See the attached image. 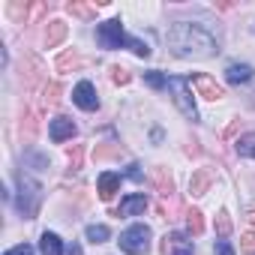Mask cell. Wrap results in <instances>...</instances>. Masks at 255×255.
I'll use <instances>...</instances> for the list:
<instances>
[{
    "instance_id": "obj_19",
    "label": "cell",
    "mask_w": 255,
    "mask_h": 255,
    "mask_svg": "<svg viewBox=\"0 0 255 255\" xmlns=\"http://www.w3.org/2000/svg\"><path fill=\"white\" fill-rule=\"evenodd\" d=\"M186 228L192 237H198L204 231V219H201V210H186Z\"/></svg>"
},
{
    "instance_id": "obj_15",
    "label": "cell",
    "mask_w": 255,
    "mask_h": 255,
    "mask_svg": "<svg viewBox=\"0 0 255 255\" xmlns=\"http://www.w3.org/2000/svg\"><path fill=\"white\" fill-rule=\"evenodd\" d=\"M39 249H42V255H63V243H60V237L51 234V231H45V234L39 237Z\"/></svg>"
},
{
    "instance_id": "obj_13",
    "label": "cell",
    "mask_w": 255,
    "mask_h": 255,
    "mask_svg": "<svg viewBox=\"0 0 255 255\" xmlns=\"http://www.w3.org/2000/svg\"><path fill=\"white\" fill-rule=\"evenodd\" d=\"M213 183V168H198L192 171V180H189V192L192 195H204Z\"/></svg>"
},
{
    "instance_id": "obj_27",
    "label": "cell",
    "mask_w": 255,
    "mask_h": 255,
    "mask_svg": "<svg viewBox=\"0 0 255 255\" xmlns=\"http://www.w3.org/2000/svg\"><path fill=\"white\" fill-rule=\"evenodd\" d=\"M240 249H243V252H255V234H252V231H246V234L240 237Z\"/></svg>"
},
{
    "instance_id": "obj_14",
    "label": "cell",
    "mask_w": 255,
    "mask_h": 255,
    "mask_svg": "<svg viewBox=\"0 0 255 255\" xmlns=\"http://www.w3.org/2000/svg\"><path fill=\"white\" fill-rule=\"evenodd\" d=\"M66 33H69V27L63 21H48V27H45V48H57L66 39Z\"/></svg>"
},
{
    "instance_id": "obj_4",
    "label": "cell",
    "mask_w": 255,
    "mask_h": 255,
    "mask_svg": "<svg viewBox=\"0 0 255 255\" xmlns=\"http://www.w3.org/2000/svg\"><path fill=\"white\" fill-rule=\"evenodd\" d=\"M168 90H171L174 105L180 108V114L189 117V120H195V117H198V108H195L192 93H189V78H183V75H171V78H168Z\"/></svg>"
},
{
    "instance_id": "obj_24",
    "label": "cell",
    "mask_w": 255,
    "mask_h": 255,
    "mask_svg": "<svg viewBox=\"0 0 255 255\" xmlns=\"http://www.w3.org/2000/svg\"><path fill=\"white\" fill-rule=\"evenodd\" d=\"M108 234H111V231H108L105 225H87V240H90V243H105Z\"/></svg>"
},
{
    "instance_id": "obj_34",
    "label": "cell",
    "mask_w": 255,
    "mask_h": 255,
    "mask_svg": "<svg viewBox=\"0 0 255 255\" xmlns=\"http://www.w3.org/2000/svg\"><path fill=\"white\" fill-rule=\"evenodd\" d=\"M249 222H255V210H252V213H249Z\"/></svg>"
},
{
    "instance_id": "obj_11",
    "label": "cell",
    "mask_w": 255,
    "mask_h": 255,
    "mask_svg": "<svg viewBox=\"0 0 255 255\" xmlns=\"http://www.w3.org/2000/svg\"><path fill=\"white\" fill-rule=\"evenodd\" d=\"M48 132H51V141H66L75 135V123H72V117H54Z\"/></svg>"
},
{
    "instance_id": "obj_21",
    "label": "cell",
    "mask_w": 255,
    "mask_h": 255,
    "mask_svg": "<svg viewBox=\"0 0 255 255\" xmlns=\"http://www.w3.org/2000/svg\"><path fill=\"white\" fill-rule=\"evenodd\" d=\"M78 63H81V60H78V54H75V51H63V54L57 57V69H60V72H72Z\"/></svg>"
},
{
    "instance_id": "obj_8",
    "label": "cell",
    "mask_w": 255,
    "mask_h": 255,
    "mask_svg": "<svg viewBox=\"0 0 255 255\" xmlns=\"http://www.w3.org/2000/svg\"><path fill=\"white\" fill-rule=\"evenodd\" d=\"M72 102H75L78 108H84V111H96V108H99V99H96V90H93L90 81H81V84L72 90Z\"/></svg>"
},
{
    "instance_id": "obj_29",
    "label": "cell",
    "mask_w": 255,
    "mask_h": 255,
    "mask_svg": "<svg viewBox=\"0 0 255 255\" xmlns=\"http://www.w3.org/2000/svg\"><path fill=\"white\" fill-rule=\"evenodd\" d=\"M213 255H234V249H231V243H228V240H216Z\"/></svg>"
},
{
    "instance_id": "obj_20",
    "label": "cell",
    "mask_w": 255,
    "mask_h": 255,
    "mask_svg": "<svg viewBox=\"0 0 255 255\" xmlns=\"http://www.w3.org/2000/svg\"><path fill=\"white\" fill-rule=\"evenodd\" d=\"M120 153H123L120 144H96L93 159H114V156H120Z\"/></svg>"
},
{
    "instance_id": "obj_32",
    "label": "cell",
    "mask_w": 255,
    "mask_h": 255,
    "mask_svg": "<svg viewBox=\"0 0 255 255\" xmlns=\"http://www.w3.org/2000/svg\"><path fill=\"white\" fill-rule=\"evenodd\" d=\"M126 174H129L132 180H141V171H138V165H129V168H126Z\"/></svg>"
},
{
    "instance_id": "obj_28",
    "label": "cell",
    "mask_w": 255,
    "mask_h": 255,
    "mask_svg": "<svg viewBox=\"0 0 255 255\" xmlns=\"http://www.w3.org/2000/svg\"><path fill=\"white\" fill-rule=\"evenodd\" d=\"M57 99H60V84H48V87H45V102L54 105Z\"/></svg>"
},
{
    "instance_id": "obj_17",
    "label": "cell",
    "mask_w": 255,
    "mask_h": 255,
    "mask_svg": "<svg viewBox=\"0 0 255 255\" xmlns=\"http://www.w3.org/2000/svg\"><path fill=\"white\" fill-rule=\"evenodd\" d=\"M234 150H237V156H243V159H255V132L240 135L237 144H234Z\"/></svg>"
},
{
    "instance_id": "obj_9",
    "label": "cell",
    "mask_w": 255,
    "mask_h": 255,
    "mask_svg": "<svg viewBox=\"0 0 255 255\" xmlns=\"http://www.w3.org/2000/svg\"><path fill=\"white\" fill-rule=\"evenodd\" d=\"M117 189H120V174H114V171L99 174V180H96V192H99L102 201H111Z\"/></svg>"
},
{
    "instance_id": "obj_3",
    "label": "cell",
    "mask_w": 255,
    "mask_h": 255,
    "mask_svg": "<svg viewBox=\"0 0 255 255\" xmlns=\"http://www.w3.org/2000/svg\"><path fill=\"white\" fill-rule=\"evenodd\" d=\"M39 204H42V186L27 177V174H18V210L24 219H33L39 213Z\"/></svg>"
},
{
    "instance_id": "obj_22",
    "label": "cell",
    "mask_w": 255,
    "mask_h": 255,
    "mask_svg": "<svg viewBox=\"0 0 255 255\" xmlns=\"http://www.w3.org/2000/svg\"><path fill=\"white\" fill-rule=\"evenodd\" d=\"M228 234H231V216H228V210H219V216H216V237L225 240Z\"/></svg>"
},
{
    "instance_id": "obj_30",
    "label": "cell",
    "mask_w": 255,
    "mask_h": 255,
    "mask_svg": "<svg viewBox=\"0 0 255 255\" xmlns=\"http://www.w3.org/2000/svg\"><path fill=\"white\" fill-rule=\"evenodd\" d=\"M3 255H33V246L18 243V246H12V249H9V252H3Z\"/></svg>"
},
{
    "instance_id": "obj_16",
    "label": "cell",
    "mask_w": 255,
    "mask_h": 255,
    "mask_svg": "<svg viewBox=\"0 0 255 255\" xmlns=\"http://www.w3.org/2000/svg\"><path fill=\"white\" fill-rule=\"evenodd\" d=\"M66 12L75 15V18L90 21V18H96V3H78V0H72V3H66Z\"/></svg>"
},
{
    "instance_id": "obj_26",
    "label": "cell",
    "mask_w": 255,
    "mask_h": 255,
    "mask_svg": "<svg viewBox=\"0 0 255 255\" xmlns=\"http://www.w3.org/2000/svg\"><path fill=\"white\" fill-rule=\"evenodd\" d=\"M111 81L114 84H129L132 81V72L123 69V66H111Z\"/></svg>"
},
{
    "instance_id": "obj_25",
    "label": "cell",
    "mask_w": 255,
    "mask_h": 255,
    "mask_svg": "<svg viewBox=\"0 0 255 255\" xmlns=\"http://www.w3.org/2000/svg\"><path fill=\"white\" fill-rule=\"evenodd\" d=\"M144 84H150L153 90H162V87L168 84V78H165L162 72H144Z\"/></svg>"
},
{
    "instance_id": "obj_7",
    "label": "cell",
    "mask_w": 255,
    "mask_h": 255,
    "mask_svg": "<svg viewBox=\"0 0 255 255\" xmlns=\"http://www.w3.org/2000/svg\"><path fill=\"white\" fill-rule=\"evenodd\" d=\"M162 255H195V246L186 234H165L162 240Z\"/></svg>"
},
{
    "instance_id": "obj_12",
    "label": "cell",
    "mask_w": 255,
    "mask_h": 255,
    "mask_svg": "<svg viewBox=\"0 0 255 255\" xmlns=\"http://www.w3.org/2000/svg\"><path fill=\"white\" fill-rule=\"evenodd\" d=\"M144 207H147V198L141 192H135V195H126L120 201V210L114 216H135V213H144Z\"/></svg>"
},
{
    "instance_id": "obj_5",
    "label": "cell",
    "mask_w": 255,
    "mask_h": 255,
    "mask_svg": "<svg viewBox=\"0 0 255 255\" xmlns=\"http://www.w3.org/2000/svg\"><path fill=\"white\" fill-rule=\"evenodd\" d=\"M120 249L129 255H144L150 249V228L147 225H132L120 234Z\"/></svg>"
},
{
    "instance_id": "obj_6",
    "label": "cell",
    "mask_w": 255,
    "mask_h": 255,
    "mask_svg": "<svg viewBox=\"0 0 255 255\" xmlns=\"http://www.w3.org/2000/svg\"><path fill=\"white\" fill-rule=\"evenodd\" d=\"M189 84L198 90V96H204V99H210V102H216V99H222L225 93H222V87L210 78V75H204V72H195L192 78H189Z\"/></svg>"
},
{
    "instance_id": "obj_23",
    "label": "cell",
    "mask_w": 255,
    "mask_h": 255,
    "mask_svg": "<svg viewBox=\"0 0 255 255\" xmlns=\"http://www.w3.org/2000/svg\"><path fill=\"white\" fill-rule=\"evenodd\" d=\"M66 156H69V168L78 171V168H81V159H84V144H72V147L66 150Z\"/></svg>"
},
{
    "instance_id": "obj_18",
    "label": "cell",
    "mask_w": 255,
    "mask_h": 255,
    "mask_svg": "<svg viewBox=\"0 0 255 255\" xmlns=\"http://www.w3.org/2000/svg\"><path fill=\"white\" fill-rule=\"evenodd\" d=\"M153 180H156V189H159L162 198H168L174 192V180L165 174V168H153Z\"/></svg>"
},
{
    "instance_id": "obj_31",
    "label": "cell",
    "mask_w": 255,
    "mask_h": 255,
    "mask_svg": "<svg viewBox=\"0 0 255 255\" xmlns=\"http://www.w3.org/2000/svg\"><path fill=\"white\" fill-rule=\"evenodd\" d=\"M24 120H27V138H33V135H36V117L27 111V114H24Z\"/></svg>"
},
{
    "instance_id": "obj_1",
    "label": "cell",
    "mask_w": 255,
    "mask_h": 255,
    "mask_svg": "<svg viewBox=\"0 0 255 255\" xmlns=\"http://www.w3.org/2000/svg\"><path fill=\"white\" fill-rule=\"evenodd\" d=\"M168 48L177 57H192V60H204L219 51L216 39L201 24H189V21H180L168 30Z\"/></svg>"
},
{
    "instance_id": "obj_33",
    "label": "cell",
    "mask_w": 255,
    "mask_h": 255,
    "mask_svg": "<svg viewBox=\"0 0 255 255\" xmlns=\"http://www.w3.org/2000/svg\"><path fill=\"white\" fill-rule=\"evenodd\" d=\"M69 255H81V249H78V246L72 243V246H69Z\"/></svg>"
},
{
    "instance_id": "obj_2",
    "label": "cell",
    "mask_w": 255,
    "mask_h": 255,
    "mask_svg": "<svg viewBox=\"0 0 255 255\" xmlns=\"http://www.w3.org/2000/svg\"><path fill=\"white\" fill-rule=\"evenodd\" d=\"M96 39H99L102 48H129V51L138 54V57H150V48H147L141 39H132V36H126V33H123L120 18L102 21V24L96 27Z\"/></svg>"
},
{
    "instance_id": "obj_10",
    "label": "cell",
    "mask_w": 255,
    "mask_h": 255,
    "mask_svg": "<svg viewBox=\"0 0 255 255\" xmlns=\"http://www.w3.org/2000/svg\"><path fill=\"white\" fill-rule=\"evenodd\" d=\"M252 75H255V69L249 63H228V69H225V81L228 84H249Z\"/></svg>"
}]
</instances>
